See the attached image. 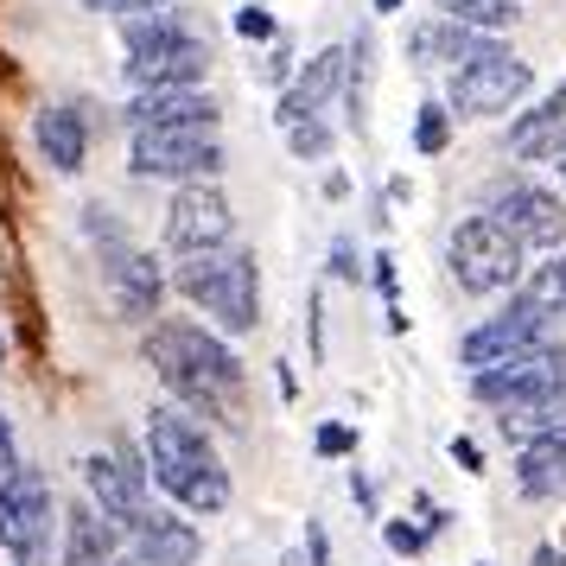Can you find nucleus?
Returning a JSON list of instances; mask_svg holds the SVG:
<instances>
[{
	"instance_id": "nucleus-32",
	"label": "nucleus",
	"mask_w": 566,
	"mask_h": 566,
	"mask_svg": "<svg viewBox=\"0 0 566 566\" xmlns=\"http://www.w3.org/2000/svg\"><path fill=\"white\" fill-rule=\"evenodd\" d=\"M20 439H13V420H7V413H0V484H7V478H13V471H20Z\"/></svg>"
},
{
	"instance_id": "nucleus-7",
	"label": "nucleus",
	"mask_w": 566,
	"mask_h": 566,
	"mask_svg": "<svg viewBox=\"0 0 566 566\" xmlns=\"http://www.w3.org/2000/svg\"><path fill=\"white\" fill-rule=\"evenodd\" d=\"M128 172L134 179L205 185L223 172V140H217V128H134Z\"/></svg>"
},
{
	"instance_id": "nucleus-11",
	"label": "nucleus",
	"mask_w": 566,
	"mask_h": 566,
	"mask_svg": "<svg viewBox=\"0 0 566 566\" xmlns=\"http://www.w3.org/2000/svg\"><path fill=\"white\" fill-rule=\"evenodd\" d=\"M77 471H83V496H90L115 528H128L134 535V528H154L159 522L154 503H147V478L128 471L115 452H90V459H77Z\"/></svg>"
},
{
	"instance_id": "nucleus-21",
	"label": "nucleus",
	"mask_w": 566,
	"mask_h": 566,
	"mask_svg": "<svg viewBox=\"0 0 566 566\" xmlns=\"http://www.w3.org/2000/svg\"><path fill=\"white\" fill-rule=\"evenodd\" d=\"M515 484H522V496H566V420L554 433H541L522 446Z\"/></svg>"
},
{
	"instance_id": "nucleus-18",
	"label": "nucleus",
	"mask_w": 566,
	"mask_h": 566,
	"mask_svg": "<svg viewBox=\"0 0 566 566\" xmlns=\"http://www.w3.org/2000/svg\"><path fill=\"white\" fill-rule=\"evenodd\" d=\"M503 39H490V32H471V27H459V20H420V27L408 32V57L413 64H471V57H484V52H496Z\"/></svg>"
},
{
	"instance_id": "nucleus-38",
	"label": "nucleus",
	"mask_w": 566,
	"mask_h": 566,
	"mask_svg": "<svg viewBox=\"0 0 566 566\" xmlns=\"http://www.w3.org/2000/svg\"><path fill=\"white\" fill-rule=\"evenodd\" d=\"M413 510H420V528H427V535H439V528H446V522H452V515L439 510L433 496H413Z\"/></svg>"
},
{
	"instance_id": "nucleus-33",
	"label": "nucleus",
	"mask_w": 566,
	"mask_h": 566,
	"mask_svg": "<svg viewBox=\"0 0 566 566\" xmlns=\"http://www.w3.org/2000/svg\"><path fill=\"white\" fill-rule=\"evenodd\" d=\"M261 83H274V90H286V83H293V52H286V45H274V52H268Z\"/></svg>"
},
{
	"instance_id": "nucleus-25",
	"label": "nucleus",
	"mask_w": 566,
	"mask_h": 566,
	"mask_svg": "<svg viewBox=\"0 0 566 566\" xmlns=\"http://www.w3.org/2000/svg\"><path fill=\"white\" fill-rule=\"evenodd\" d=\"M446 20H459V27L471 32H510L515 20H522V0H446Z\"/></svg>"
},
{
	"instance_id": "nucleus-39",
	"label": "nucleus",
	"mask_w": 566,
	"mask_h": 566,
	"mask_svg": "<svg viewBox=\"0 0 566 566\" xmlns=\"http://www.w3.org/2000/svg\"><path fill=\"white\" fill-rule=\"evenodd\" d=\"M528 566H566V547L560 541H541L535 554H528Z\"/></svg>"
},
{
	"instance_id": "nucleus-13",
	"label": "nucleus",
	"mask_w": 566,
	"mask_h": 566,
	"mask_svg": "<svg viewBox=\"0 0 566 566\" xmlns=\"http://www.w3.org/2000/svg\"><path fill=\"white\" fill-rule=\"evenodd\" d=\"M103 286H108V300H115V312L134 318V325H154L159 300H166L159 261L140 255V249H128V242H115V249L103 255Z\"/></svg>"
},
{
	"instance_id": "nucleus-20",
	"label": "nucleus",
	"mask_w": 566,
	"mask_h": 566,
	"mask_svg": "<svg viewBox=\"0 0 566 566\" xmlns=\"http://www.w3.org/2000/svg\"><path fill=\"white\" fill-rule=\"evenodd\" d=\"M64 566H115V522H108L90 496L64 510Z\"/></svg>"
},
{
	"instance_id": "nucleus-1",
	"label": "nucleus",
	"mask_w": 566,
	"mask_h": 566,
	"mask_svg": "<svg viewBox=\"0 0 566 566\" xmlns=\"http://www.w3.org/2000/svg\"><path fill=\"white\" fill-rule=\"evenodd\" d=\"M140 350H147L154 376L179 395L185 408L235 420V401H242V363H235V350L223 344V337H210L205 325H191V318H154Z\"/></svg>"
},
{
	"instance_id": "nucleus-12",
	"label": "nucleus",
	"mask_w": 566,
	"mask_h": 566,
	"mask_svg": "<svg viewBox=\"0 0 566 566\" xmlns=\"http://www.w3.org/2000/svg\"><path fill=\"white\" fill-rule=\"evenodd\" d=\"M547 337V318H541L535 306H522V300H510L503 312H490L484 325H471V332L459 337V363L478 376V369H490V363L515 357V350H528V344H541Z\"/></svg>"
},
{
	"instance_id": "nucleus-16",
	"label": "nucleus",
	"mask_w": 566,
	"mask_h": 566,
	"mask_svg": "<svg viewBox=\"0 0 566 566\" xmlns=\"http://www.w3.org/2000/svg\"><path fill=\"white\" fill-rule=\"evenodd\" d=\"M122 122L128 128H217V103L205 90H134Z\"/></svg>"
},
{
	"instance_id": "nucleus-43",
	"label": "nucleus",
	"mask_w": 566,
	"mask_h": 566,
	"mask_svg": "<svg viewBox=\"0 0 566 566\" xmlns=\"http://www.w3.org/2000/svg\"><path fill=\"white\" fill-rule=\"evenodd\" d=\"M0 363H7V344H0Z\"/></svg>"
},
{
	"instance_id": "nucleus-44",
	"label": "nucleus",
	"mask_w": 566,
	"mask_h": 566,
	"mask_svg": "<svg viewBox=\"0 0 566 566\" xmlns=\"http://www.w3.org/2000/svg\"><path fill=\"white\" fill-rule=\"evenodd\" d=\"M439 7H446V0H439Z\"/></svg>"
},
{
	"instance_id": "nucleus-3",
	"label": "nucleus",
	"mask_w": 566,
	"mask_h": 566,
	"mask_svg": "<svg viewBox=\"0 0 566 566\" xmlns=\"http://www.w3.org/2000/svg\"><path fill=\"white\" fill-rule=\"evenodd\" d=\"M191 306L205 312L217 332H255L261 325V268L249 249H210V255H185L179 274H172Z\"/></svg>"
},
{
	"instance_id": "nucleus-19",
	"label": "nucleus",
	"mask_w": 566,
	"mask_h": 566,
	"mask_svg": "<svg viewBox=\"0 0 566 566\" xmlns=\"http://www.w3.org/2000/svg\"><path fill=\"white\" fill-rule=\"evenodd\" d=\"M198 528L191 522H179V515H159L154 528H134L128 554L115 566H198Z\"/></svg>"
},
{
	"instance_id": "nucleus-40",
	"label": "nucleus",
	"mask_w": 566,
	"mask_h": 566,
	"mask_svg": "<svg viewBox=\"0 0 566 566\" xmlns=\"http://www.w3.org/2000/svg\"><path fill=\"white\" fill-rule=\"evenodd\" d=\"M376 286L388 293V312H395V255H376Z\"/></svg>"
},
{
	"instance_id": "nucleus-17",
	"label": "nucleus",
	"mask_w": 566,
	"mask_h": 566,
	"mask_svg": "<svg viewBox=\"0 0 566 566\" xmlns=\"http://www.w3.org/2000/svg\"><path fill=\"white\" fill-rule=\"evenodd\" d=\"M205 71H210V45L205 39H185V45H166V52L128 57V83L134 90H205Z\"/></svg>"
},
{
	"instance_id": "nucleus-30",
	"label": "nucleus",
	"mask_w": 566,
	"mask_h": 566,
	"mask_svg": "<svg viewBox=\"0 0 566 566\" xmlns=\"http://www.w3.org/2000/svg\"><path fill=\"white\" fill-rule=\"evenodd\" d=\"M235 32H242V39H281V27H274L268 7H242V13H235Z\"/></svg>"
},
{
	"instance_id": "nucleus-35",
	"label": "nucleus",
	"mask_w": 566,
	"mask_h": 566,
	"mask_svg": "<svg viewBox=\"0 0 566 566\" xmlns=\"http://www.w3.org/2000/svg\"><path fill=\"white\" fill-rule=\"evenodd\" d=\"M452 464H459V471H471V478H478V471H484V452H478V439H452Z\"/></svg>"
},
{
	"instance_id": "nucleus-9",
	"label": "nucleus",
	"mask_w": 566,
	"mask_h": 566,
	"mask_svg": "<svg viewBox=\"0 0 566 566\" xmlns=\"http://www.w3.org/2000/svg\"><path fill=\"white\" fill-rule=\"evenodd\" d=\"M484 217H496V223H503L528 255H535V249H560V242H566V205L547 191V185H535V179L490 185Z\"/></svg>"
},
{
	"instance_id": "nucleus-24",
	"label": "nucleus",
	"mask_w": 566,
	"mask_h": 566,
	"mask_svg": "<svg viewBox=\"0 0 566 566\" xmlns=\"http://www.w3.org/2000/svg\"><path fill=\"white\" fill-rule=\"evenodd\" d=\"M515 300H522V306H535L547 325H554V318H566V255L535 261V274H522Z\"/></svg>"
},
{
	"instance_id": "nucleus-41",
	"label": "nucleus",
	"mask_w": 566,
	"mask_h": 566,
	"mask_svg": "<svg viewBox=\"0 0 566 566\" xmlns=\"http://www.w3.org/2000/svg\"><path fill=\"white\" fill-rule=\"evenodd\" d=\"M376 13H401V0H376Z\"/></svg>"
},
{
	"instance_id": "nucleus-23",
	"label": "nucleus",
	"mask_w": 566,
	"mask_h": 566,
	"mask_svg": "<svg viewBox=\"0 0 566 566\" xmlns=\"http://www.w3.org/2000/svg\"><path fill=\"white\" fill-rule=\"evenodd\" d=\"M122 39H128V52H166V45H185V39H198V32L185 27L172 7H147V13H128L122 20Z\"/></svg>"
},
{
	"instance_id": "nucleus-31",
	"label": "nucleus",
	"mask_w": 566,
	"mask_h": 566,
	"mask_svg": "<svg viewBox=\"0 0 566 566\" xmlns=\"http://www.w3.org/2000/svg\"><path fill=\"white\" fill-rule=\"evenodd\" d=\"M332 274H337V281H357V274H363L357 242H350V235H337V242H332Z\"/></svg>"
},
{
	"instance_id": "nucleus-4",
	"label": "nucleus",
	"mask_w": 566,
	"mask_h": 566,
	"mask_svg": "<svg viewBox=\"0 0 566 566\" xmlns=\"http://www.w3.org/2000/svg\"><path fill=\"white\" fill-rule=\"evenodd\" d=\"M446 268H452V281L471 293V300H490V293H515L522 274H528V249L515 242L496 217H464L452 242H446Z\"/></svg>"
},
{
	"instance_id": "nucleus-34",
	"label": "nucleus",
	"mask_w": 566,
	"mask_h": 566,
	"mask_svg": "<svg viewBox=\"0 0 566 566\" xmlns=\"http://www.w3.org/2000/svg\"><path fill=\"white\" fill-rule=\"evenodd\" d=\"M83 7H90V13H122V20H128V13H147V7H166V0H83Z\"/></svg>"
},
{
	"instance_id": "nucleus-22",
	"label": "nucleus",
	"mask_w": 566,
	"mask_h": 566,
	"mask_svg": "<svg viewBox=\"0 0 566 566\" xmlns=\"http://www.w3.org/2000/svg\"><path fill=\"white\" fill-rule=\"evenodd\" d=\"M369 77H376V39L357 32L350 45H344V115H350V128H369Z\"/></svg>"
},
{
	"instance_id": "nucleus-6",
	"label": "nucleus",
	"mask_w": 566,
	"mask_h": 566,
	"mask_svg": "<svg viewBox=\"0 0 566 566\" xmlns=\"http://www.w3.org/2000/svg\"><path fill=\"white\" fill-rule=\"evenodd\" d=\"M535 90V64L528 57H515L510 45H496V52L471 57V64H459L452 71V83H446V108H452V122H490V115H510L522 96Z\"/></svg>"
},
{
	"instance_id": "nucleus-36",
	"label": "nucleus",
	"mask_w": 566,
	"mask_h": 566,
	"mask_svg": "<svg viewBox=\"0 0 566 566\" xmlns=\"http://www.w3.org/2000/svg\"><path fill=\"white\" fill-rule=\"evenodd\" d=\"M528 115H535V122H566V77L554 83V90H547V103L528 108Z\"/></svg>"
},
{
	"instance_id": "nucleus-28",
	"label": "nucleus",
	"mask_w": 566,
	"mask_h": 566,
	"mask_svg": "<svg viewBox=\"0 0 566 566\" xmlns=\"http://www.w3.org/2000/svg\"><path fill=\"white\" fill-rule=\"evenodd\" d=\"M350 452H357V433L344 420H325L318 427V459H350Z\"/></svg>"
},
{
	"instance_id": "nucleus-42",
	"label": "nucleus",
	"mask_w": 566,
	"mask_h": 566,
	"mask_svg": "<svg viewBox=\"0 0 566 566\" xmlns=\"http://www.w3.org/2000/svg\"><path fill=\"white\" fill-rule=\"evenodd\" d=\"M554 166H560V179H566V154H560V159H554Z\"/></svg>"
},
{
	"instance_id": "nucleus-29",
	"label": "nucleus",
	"mask_w": 566,
	"mask_h": 566,
	"mask_svg": "<svg viewBox=\"0 0 566 566\" xmlns=\"http://www.w3.org/2000/svg\"><path fill=\"white\" fill-rule=\"evenodd\" d=\"M382 541L395 547V554H401V560H413V554L427 547V528H413V522H388V528H382Z\"/></svg>"
},
{
	"instance_id": "nucleus-2",
	"label": "nucleus",
	"mask_w": 566,
	"mask_h": 566,
	"mask_svg": "<svg viewBox=\"0 0 566 566\" xmlns=\"http://www.w3.org/2000/svg\"><path fill=\"white\" fill-rule=\"evenodd\" d=\"M147 478H154L185 515H223L230 510V471L217 459L210 433L179 408L147 413Z\"/></svg>"
},
{
	"instance_id": "nucleus-15",
	"label": "nucleus",
	"mask_w": 566,
	"mask_h": 566,
	"mask_svg": "<svg viewBox=\"0 0 566 566\" xmlns=\"http://www.w3.org/2000/svg\"><path fill=\"white\" fill-rule=\"evenodd\" d=\"M32 147H39V159L52 166L57 179H77L83 166H90V122H83L71 103L39 108V122H32Z\"/></svg>"
},
{
	"instance_id": "nucleus-8",
	"label": "nucleus",
	"mask_w": 566,
	"mask_h": 566,
	"mask_svg": "<svg viewBox=\"0 0 566 566\" xmlns=\"http://www.w3.org/2000/svg\"><path fill=\"white\" fill-rule=\"evenodd\" d=\"M560 388H566V344H554V337H541V344H528V350H515V357L490 363V369L471 376V395L496 413L535 408V401L560 395Z\"/></svg>"
},
{
	"instance_id": "nucleus-5",
	"label": "nucleus",
	"mask_w": 566,
	"mask_h": 566,
	"mask_svg": "<svg viewBox=\"0 0 566 566\" xmlns=\"http://www.w3.org/2000/svg\"><path fill=\"white\" fill-rule=\"evenodd\" d=\"M64 522L52 496V478L39 464H20L0 484V547L13 566H52V528Z\"/></svg>"
},
{
	"instance_id": "nucleus-10",
	"label": "nucleus",
	"mask_w": 566,
	"mask_h": 566,
	"mask_svg": "<svg viewBox=\"0 0 566 566\" xmlns=\"http://www.w3.org/2000/svg\"><path fill=\"white\" fill-rule=\"evenodd\" d=\"M235 235V210L223 198V185H179V198L166 210V249L172 255H210V249H230Z\"/></svg>"
},
{
	"instance_id": "nucleus-14",
	"label": "nucleus",
	"mask_w": 566,
	"mask_h": 566,
	"mask_svg": "<svg viewBox=\"0 0 566 566\" xmlns=\"http://www.w3.org/2000/svg\"><path fill=\"white\" fill-rule=\"evenodd\" d=\"M332 96H344V45L306 57V71H300V77L281 90L274 122H281V128H293V122H312V115H325V108H332Z\"/></svg>"
},
{
	"instance_id": "nucleus-26",
	"label": "nucleus",
	"mask_w": 566,
	"mask_h": 566,
	"mask_svg": "<svg viewBox=\"0 0 566 566\" xmlns=\"http://www.w3.org/2000/svg\"><path fill=\"white\" fill-rule=\"evenodd\" d=\"M446 147H452V108L439 103V96H427V103H420V115H413V154L439 159Z\"/></svg>"
},
{
	"instance_id": "nucleus-27",
	"label": "nucleus",
	"mask_w": 566,
	"mask_h": 566,
	"mask_svg": "<svg viewBox=\"0 0 566 566\" xmlns=\"http://www.w3.org/2000/svg\"><path fill=\"white\" fill-rule=\"evenodd\" d=\"M286 147H293V159H332V128H325V115L293 122V128H286Z\"/></svg>"
},
{
	"instance_id": "nucleus-37",
	"label": "nucleus",
	"mask_w": 566,
	"mask_h": 566,
	"mask_svg": "<svg viewBox=\"0 0 566 566\" xmlns=\"http://www.w3.org/2000/svg\"><path fill=\"white\" fill-rule=\"evenodd\" d=\"M306 554H312V566H332V541H325V522H306Z\"/></svg>"
}]
</instances>
